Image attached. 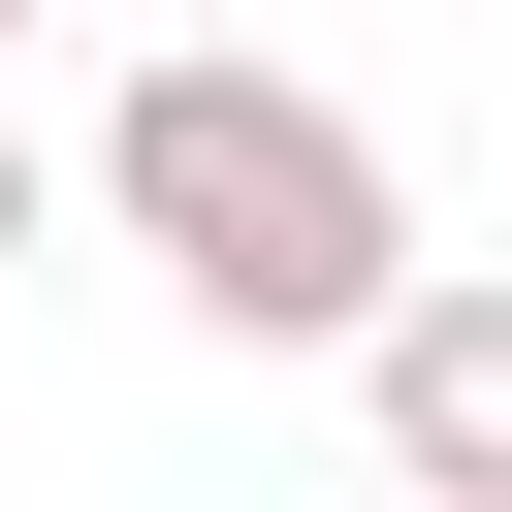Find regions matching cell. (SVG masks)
<instances>
[{"mask_svg": "<svg viewBox=\"0 0 512 512\" xmlns=\"http://www.w3.org/2000/svg\"><path fill=\"white\" fill-rule=\"evenodd\" d=\"M0 32H32V0H0Z\"/></svg>", "mask_w": 512, "mask_h": 512, "instance_id": "4", "label": "cell"}, {"mask_svg": "<svg viewBox=\"0 0 512 512\" xmlns=\"http://www.w3.org/2000/svg\"><path fill=\"white\" fill-rule=\"evenodd\" d=\"M32 224H64V160H32V128H0V256H32Z\"/></svg>", "mask_w": 512, "mask_h": 512, "instance_id": "3", "label": "cell"}, {"mask_svg": "<svg viewBox=\"0 0 512 512\" xmlns=\"http://www.w3.org/2000/svg\"><path fill=\"white\" fill-rule=\"evenodd\" d=\"M96 224L224 320V352H384L448 256H416V192H384V128L352 96H288V64H224V32H160L128 96H96Z\"/></svg>", "mask_w": 512, "mask_h": 512, "instance_id": "1", "label": "cell"}, {"mask_svg": "<svg viewBox=\"0 0 512 512\" xmlns=\"http://www.w3.org/2000/svg\"><path fill=\"white\" fill-rule=\"evenodd\" d=\"M352 416H384V512H512V256H448L352 352Z\"/></svg>", "mask_w": 512, "mask_h": 512, "instance_id": "2", "label": "cell"}]
</instances>
